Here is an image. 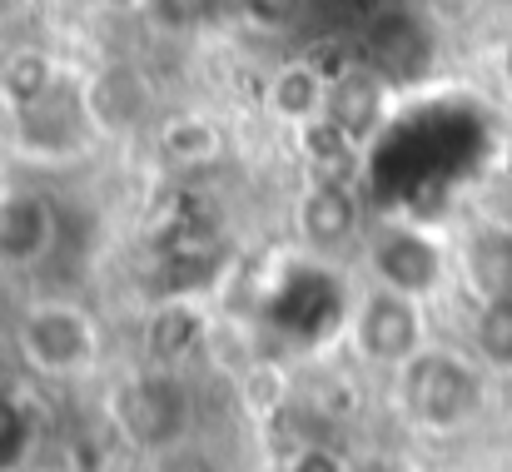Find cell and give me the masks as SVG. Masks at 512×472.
Segmentation results:
<instances>
[{
  "label": "cell",
  "mask_w": 512,
  "mask_h": 472,
  "mask_svg": "<svg viewBox=\"0 0 512 472\" xmlns=\"http://www.w3.org/2000/svg\"><path fill=\"white\" fill-rule=\"evenodd\" d=\"M503 70H508V85H512V45H508V65H503Z\"/></svg>",
  "instance_id": "2e32d148"
},
{
  "label": "cell",
  "mask_w": 512,
  "mask_h": 472,
  "mask_svg": "<svg viewBox=\"0 0 512 472\" xmlns=\"http://www.w3.org/2000/svg\"><path fill=\"white\" fill-rule=\"evenodd\" d=\"M0 95L15 105V115L30 110V105H40L45 95H55V65H50V55H40V50H15V55L0 65Z\"/></svg>",
  "instance_id": "4fadbf2b"
},
{
  "label": "cell",
  "mask_w": 512,
  "mask_h": 472,
  "mask_svg": "<svg viewBox=\"0 0 512 472\" xmlns=\"http://www.w3.org/2000/svg\"><path fill=\"white\" fill-rule=\"evenodd\" d=\"M160 164H170L179 174H194V169H209L214 159L224 155V135L209 115H174L170 125L160 130Z\"/></svg>",
  "instance_id": "7c38bea8"
},
{
  "label": "cell",
  "mask_w": 512,
  "mask_h": 472,
  "mask_svg": "<svg viewBox=\"0 0 512 472\" xmlns=\"http://www.w3.org/2000/svg\"><path fill=\"white\" fill-rule=\"evenodd\" d=\"M55 239H60V214L45 194L20 189V194L0 199V264L30 269L55 249Z\"/></svg>",
  "instance_id": "8992f818"
},
{
  "label": "cell",
  "mask_w": 512,
  "mask_h": 472,
  "mask_svg": "<svg viewBox=\"0 0 512 472\" xmlns=\"http://www.w3.org/2000/svg\"><path fill=\"white\" fill-rule=\"evenodd\" d=\"M353 348L378 368H403L428 348V314L418 299L393 289H368L353 309Z\"/></svg>",
  "instance_id": "277c9868"
},
{
  "label": "cell",
  "mask_w": 512,
  "mask_h": 472,
  "mask_svg": "<svg viewBox=\"0 0 512 472\" xmlns=\"http://www.w3.org/2000/svg\"><path fill=\"white\" fill-rule=\"evenodd\" d=\"M15 353L40 378H80L100 358V323L85 304L35 299L15 323Z\"/></svg>",
  "instance_id": "7a4b0ae2"
},
{
  "label": "cell",
  "mask_w": 512,
  "mask_h": 472,
  "mask_svg": "<svg viewBox=\"0 0 512 472\" xmlns=\"http://www.w3.org/2000/svg\"><path fill=\"white\" fill-rule=\"evenodd\" d=\"M368 254V274L378 289H393V294H408L418 304H428L443 284H448V249L433 229L423 224H408V219H388L368 234L363 244Z\"/></svg>",
  "instance_id": "3957f363"
},
{
  "label": "cell",
  "mask_w": 512,
  "mask_h": 472,
  "mask_svg": "<svg viewBox=\"0 0 512 472\" xmlns=\"http://www.w3.org/2000/svg\"><path fill=\"white\" fill-rule=\"evenodd\" d=\"M145 343H150L155 368H179L194 353V343H204V309L194 299H165V304H155L150 328H145Z\"/></svg>",
  "instance_id": "30bf717a"
},
{
  "label": "cell",
  "mask_w": 512,
  "mask_h": 472,
  "mask_svg": "<svg viewBox=\"0 0 512 472\" xmlns=\"http://www.w3.org/2000/svg\"><path fill=\"white\" fill-rule=\"evenodd\" d=\"M294 224H299V239L314 254H339V249H348L358 239V199L343 189L339 179H314L299 194Z\"/></svg>",
  "instance_id": "52a82bcc"
},
{
  "label": "cell",
  "mask_w": 512,
  "mask_h": 472,
  "mask_svg": "<svg viewBox=\"0 0 512 472\" xmlns=\"http://www.w3.org/2000/svg\"><path fill=\"white\" fill-rule=\"evenodd\" d=\"M383 110H388V80L373 65H353V70H343V75L329 80L324 120L339 130L348 145H363L383 125Z\"/></svg>",
  "instance_id": "ba28073f"
},
{
  "label": "cell",
  "mask_w": 512,
  "mask_h": 472,
  "mask_svg": "<svg viewBox=\"0 0 512 472\" xmlns=\"http://www.w3.org/2000/svg\"><path fill=\"white\" fill-rule=\"evenodd\" d=\"M324 105H329V75L314 70L309 60H294L269 80V110L279 120H289L294 130L324 120Z\"/></svg>",
  "instance_id": "8fae6325"
},
{
  "label": "cell",
  "mask_w": 512,
  "mask_h": 472,
  "mask_svg": "<svg viewBox=\"0 0 512 472\" xmlns=\"http://www.w3.org/2000/svg\"><path fill=\"white\" fill-rule=\"evenodd\" d=\"M299 5H304V0H239L244 20H254L259 30H284V25L299 15Z\"/></svg>",
  "instance_id": "9a60e30c"
},
{
  "label": "cell",
  "mask_w": 512,
  "mask_h": 472,
  "mask_svg": "<svg viewBox=\"0 0 512 472\" xmlns=\"http://www.w3.org/2000/svg\"><path fill=\"white\" fill-rule=\"evenodd\" d=\"M473 353H478L483 368L512 373V294H498V299H483V304H478Z\"/></svg>",
  "instance_id": "5bb4252c"
},
{
  "label": "cell",
  "mask_w": 512,
  "mask_h": 472,
  "mask_svg": "<svg viewBox=\"0 0 512 472\" xmlns=\"http://www.w3.org/2000/svg\"><path fill=\"white\" fill-rule=\"evenodd\" d=\"M194 423V398L179 368H150L120 393V428L145 448H170Z\"/></svg>",
  "instance_id": "5b68a950"
},
{
  "label": "cell",
  "mask_w": 512,
  "mask_h": 472,
  "mask_svg": "<svg viewBox=\"0 0 512 472\" xmlns=\"http://www.w3.org/2000/svg\"><path fill=\"white\" fill-rule=\"evenodd\" d=\"M398 378L408 418L428 433H463L488 408V368L478 363V353L423 348L413 363L398 368Z\"/></svg>",
  "instance_id": "6da1fadb"
},
{
  "label": "cell",
  "mask_w": 512,
  "mask_h": 472,
  "mask_svg": "<svg viewBox=\"0 0 512 472\" xmlns=\"http://www.w3.org/2000/svg\"><path fill=\"white\" fill-rule=\"evenodd\" d=\"M463 274L483 299H498V294H512V224L503 219H488L468 234L463 244Z\"/></svg>",
  "instance_id": "9c48e42d"
}]
</instances>
